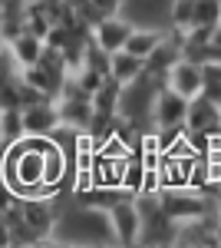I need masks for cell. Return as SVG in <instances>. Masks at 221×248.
<instances>
[{
  "instance_id": "6",
  "label": "cell",
  "mask_w": 221,
  "mask_h": 248,
  "mask_svg": "<svg viewBox=\"0 0 221 248\" xmlns=\"http://www.w3.org/2000/svg\"><path fill=\"white\" fill-rule=\"evenodd\" d=\"M129 33H132V23H129V20H122L119 14H106V17H99L89 27L92 43H96V46H103L106 53L122 50V46H126V40H129Z\"/></svg>"
},
{
  "instance_id": "3",
  "label": "cell",
  "mask_w": 221,
  "mask_h": 248,
  "mask_svg": "<svg viewBox=\"0 0 221 248\" xmlns=\"http://www.w3.org/2000/svg\"><path fill=\"white\" fill-rule=\"evenodd\" d=\"M17 212L23 218V225L33 232L37 242H50L56 229V212L50 205V195H20Z\"/></svg>"
},
{
  "instance_id": "5",
  "label": "cell",
  "mask_w": 221,
  "mask_h": 248,
  "mask_svg": "<svg viewBox=\"0 0 221 248\" xmlns=\"http://www.w3.org/2000/svg\"><path fill=\"white\" fill-rule=\"evenodd\" d=\"M185 129L188 133H208V136H221V106L211 96H192L188 109H185Z\"/></svg>"
},
{
  "instance_id": "17",
  "label": "cell",
  "mask_w": 221,
  "mask_h": 248,
  "mask_svg": "<svg viewBox=\"0 0 221 248\" xmlns=\"http://www.w3.org/2000/svg\"><path fill=\"white\" fill-rule=\"evenodd\" d=\"M221 23V10H218V0H198L195 3V14H192V23L188 27H218ZM185 27V30H188Z\"/></svg>"
},
{
  "instance_id": "13",
  "label": "cell",
  "mask_w": 221,
  "mask_h": 248,
  "mask_svg": "<svg viewBox=\"0 0 221 248\" xmlns=\"http://www.w3.org/2000/svg\"><path fill=\"white\" fill-rule=\"evenodd\" d=\"M7 50H10V57L17 63V70L20 66H30V63H37L40 53H43V37L30 33V30H20L17 37L7 43Z\"/></svg>"
},
{
  "instance_id": "19",
  "label": "cell",
  "mask_w": 221,
  "mask_h": 248,
  "mask_svg": "<svg viewBox=\"0 0 221 248\" xmlns=\"http://www.w3.org/2000/svg\"><path fill=\"white\" fill-rule=\"evenodd\" d=\"M218 10H221V0H218Z\"/></svg>"
},
{
  "instance_id": "16",
  "label": "cell",
  "mask_w": 221,
  "mask_h": 248,
  "mask_svg": "<svg viewBox=\"0 0 221 248\" xmlns=\"http://www.w3.org/2000/svg\"><path fill=\"white\" fill-rule=\"evenodd\" d=\"M0 136L7 142H17L23 139V119H20V106H7L0 109Z\"/></svg>"
},
{
  "instance_id": "12",
  "label": "cell",
  "mask_w": 221,
  "mask_h": 248,
  "mask_svg": "<svg viewBox=\"0 0 221 248\" xmlns=\"http://www.w3.org/2000/svg\"><path fill=\"white\" fill-rule=\"evenodd\" d=\"M109 77L126 90L142 79V60L132 57L129 50H116V53H109Z\"/></svg>"
},
{
  "instance_id": "21",
  "label": "cell",
  "mask_w": 221,
  "mask_h": 248,
  "mask_svg": "<svg viewBox=\"0 0 221 248\" xmlns=\"http://www.w3.org/2000/svg\"><path fill=\"white\" fill-rule=\"evenodd\" d=\"M218 27H221V23H218Z\"/></svg>"
},
{
  "instance_id": "7",
  "label": "cell",
  "mask_w": 221,
  "mask_h": 248,
  "mask_svg": "<svg viewBox=\"0 0 221 248\" xmlns=\"http://www.w3.org/2000/svg\"><path fill=\"white\" fill-rule=\"evenodd\" d=\"M162 83H165L168 90H175L178 96L192 99V96L202 93V63H195V60H188V57H178Z\"/></svg>"
},
{
  "instance_id": "20",
  "label": "cell",
  "mask_w": 221,
  "mask_h": 248,
  "mask_svg": "<svg viewBox=\"0 0 221 248\" xmlns=\"http://www.w3.org/2000/svg\"><path fill=\"white\" fill-rule=\"evenodd\" d=\"M218 225H221V215H218Z\"/></svg>"
},
{
  "instance_id": "14",
  "label": "cell",
  "mask_w": 221,
  "mask_h": 248,
  "mask_svg": "<svg viewBox=\"0 0 221 248\" xmlns=\"http://www.w3.org/2000/svg\"><path fill=\"white\" fill-rule=\"evenodd\" d=\"M89 99H92V109H99V113H119L122 109V86L112 77H106Z\"/></svg>"
},
{
  "instance_id": "1",
  "label": "cell",
  "mask_w": 221,
  "mask_h": 248,
  "mask_svg": "<svg viewBox=\"0 0 221 248\" xmlns=\"http://www.w3.org/2000/svg\"><path fill=\"white\" fill-rule=\"evenodd\" d=\"M159 205L172 222H188V218H202L208 212V195L188 189V186H178V189H159Z\"/></svg>"
},
{
  "instance_id": "8",
  "label": "cell",
  "mask_w": 221,
  "mask_h": 248,
  "mask_svg": "<svg viewBox=\"0 0 221 248\" xmlns=\"http://www.w3.org/2000/svg\"><path fill=\"white\" fill-rule=\"evenodd\" d=\"M20 119H23V136H50L59 126V113H56L53 99H40L33 106H20Z\"/></svg>"
},
{
  "instance_id": "11",
  "label": "cell",
  "mask_w": 221,
  "mask_h": 248,
  "mask_svg": "<svg viewBox=\"0 0 221 248\" xmlns=\"http://www.w3.org/2000/svg\"><path fill=\"white\" fill-rule=\"evenodd\" d=\"M73 192H76V199H79V205H86V209H92V212H106L112 202H119V199L126 195L119 186H103V182H86L83 189H73Z\"/></svg>"
},
{
  "instance_id": "4",
  "label": "cell",
  "mask_w": 221,
  "mask_h": 248,
  "mask_svg": "<svg viewBox=\"0 0 221 248\" xmlns=\"http://www.w3.org/2000/svg\"><path fill=\"white\" fill-rule=\"evenodd\" d=\"M182 46H185V33H182V30H175V33H162V40L155 43V50L142 60V77L165 79V73L172 70V63L182 57Z\"/></svg>"
},
{
  "instance_id": "18",
  "label": "cell",
  "mask_w": 221,
  "mask_h": 248,
  "mask_svg": "<svg viewBox=\"0 0 221 248\" xmlns=\"http://www.w3.org/2000/svg\"><path fill=\"white\" fill-rule=\"evenodd\" d=\"M17 202H20V195L14 192V186H10V182L0 175V215H3V212H10Z\"/></svg>"
},
{
  "instance_id": "10",
  "label": "cell",
  "mask_w": 221,
  "mask_h": 248,
  "mask_svg": "<svg viewBox=\"0 0 221 248\" xmlns=\"http://www.w3.org/2000/svg\"><path fill=\"white\" fill-rule=\"evenodd\" d=\"M56 103V113H59V123L73 126V129H86V123L92 119V99L89 96H79V93H63L53 99Z\"/></svg>"
},
{
  "instance_id": "2",
  "label": "cell",
  "mask_w": 221,
  "mask_h": 248,
  "mask_svg": "<svg viewBox=\"0 0 221 248\" xmlns=\"http://www.w3.org/2000/svg\"><path fill=\"white\" fill-rule=\"evenodd\" d=\"M106 218H109V232L119 245H135L139 235H142V215H139V205H135V195H122L119 202H112L106 209Z\"/></svg>"
},
{
  "instance_id": "9",
  "label": "cell",
  "mask_w": 221,
  "mask_h": 248,
  "mask_svg": "<svg viewBox=\"0 0 221 248\" xmlns=\"http://www.w3.org/2000/svg\"><path fill=\"white\" fill-rule=\"evenodd\" d=\"M185 109H188V99L178 96L175 90H168L165 83H162V90L155 93V103H152L155 129H159V126H182L185 123Z\"/></svg>"
},
{
  "instance_id": "15",
  "label": "cell",
  "mask_w": 221,
  "mask_h": 248,
  "mask_svg": "<svg viewBox=\"0 0 221 248\" xmlns=\"http://www.w3.org/2000/svg\"><path fill=\"white\" fill-rule=\"evenodd\" d=\"M162 40V30H148V27H132V33L129 40H126V46L122 50H129L132 57H139V60H146L152 50H155V43Z\"/></svg>"
}]
</instances>
